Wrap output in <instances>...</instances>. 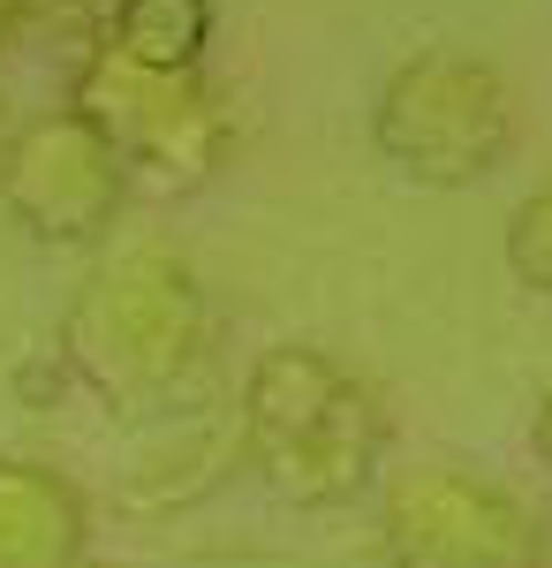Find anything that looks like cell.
Listing matches in <instances>:
<instances>
[{
	"instance_id": "1",
	"label": "cell",
	"mask_w": 552,
	"mask_h": 568,
	"mask_svg": "<svg viewBox=\"0 0 552 568\" xmlns=\"http://www.w3.org/2000/svg\"><path fill=\"white\" fill-rule=\"evenodd\" d=\"M61 364L114 425L174 417L213 372L205 281L160 243L99 258L61 311Z\"/></svg>"
},
{
	"instance_id": "2",
	"label": "cell",
	"mask_w": 552,
	"mask_h": 568,
	"mask_svg": "<svg viewBox=\"0 0 552 568\" xmlns=\"http://www.w3.org/2000/svg\"><path fill=\"white\" fill-rule=\"evenodd\" d=\"M386 394L348 372L334 349L310 342H273L257 349L235 409V447L251 463L265 493H280L288 508H356L386 478Z\"/></svg>"
},
{
	"instance_id": "3",
	"label": "cell",
	"mask_w": 552,
	"mask_h": 568,
	"mask_svg": "<svg viewBox=\"0 0 552 568\" xmlns=\"http://www.w3.org/2000/svg\"><path fill=\"white\" fill-rule=\"evenodd\" d=\"M371 144L401 182L477 190L514 152V84L469 45H425L386 69L371 99Z\"/></svg>"
},
{
	"instance_id": "4",
	"label": "cell",
	"mask_w": 552,
	"mask_h": 568,
	"mask_svg": "<svg viewBox=\"0 0 552 568\" xmlns=\"http://www.w3.org/2000/svg\"><path fill=\"white\" fill-rule=\"evenodd\" d=\"M69 106L114 144V160L129 168V190H167V197L197 190L235 152V106L205 69L160 77V69H136L122 53L91 45L76 61Z\"/></svg>"
},
{
	"instance_id": "5",
	"label": "cell",
	"mask_w": 552,
	"mask_h": 568,
	"mask_svg": "<svg viewBox=\"0 0 552 568\" xmlns=\"http://www.w3.org/2000/svg\"><path fill=\"white\" fill-rule=\"evenodd\" d=\"M386 568H552L545 516L469 463H409L379 478Z\"/></svg>"
},
{
	"instance_id": "6",
	"label": "cell",
	"mask_w": 552,
	"mask_h": 568,
	"mask_svg": "<svg viewBox=\"0 0 552 568\" xmlns=\"http://www.w3.org/2000/svg\"><path fill=\"white\" fill-rule=\"evenodd\" d=\"M129 197H136L129 168L76 106H53L39 122H23L0 152V205L39 243H99L122 220Z\"/></svg>"
},
{
	"instance_id": "7",
	"label": "cell",
	"mask_w": 552,
	"mask_h": 568,
	"mask_svg": "<svg viewBox=\"0 0 552 568\" xmlns=\"http://www.w3.org/2000/svg\"><path fill=\"white\" fill-rule=\"evenodd\" d=\"M0 568H99L84 485L39 455H0Z\"/></svg>"
},
{
	"instance_id": "8",
	"label": "cell",
	"mask_w": 552,
	"mask_h": 568,
	"mask_svg": "<svg viewBox=\"0 0 552 568\" xmlns=\"http://www.w3.org/2000/svg\"><path fill=\"white\" fill-rule=\"evenodd\" d=\"M91 45L122 53V61H136V69H160V77L205 69V45H213V0H114Z\"/></svg>"
},
{
	"instance_id": "9",
	"label": "cell",
	"mask_w": 552,
	"mask_h": 568,
	"mask_svg": "<svg viewBox=\"0 0 552 568\" xmlns=\"http://www.w3.org/2000/svg\"><path fill=\"white\" fill-rule=\"evenodd\" d=\"M500 251H508V273L530 288V296H552V182H545V190H530V197L508 213Z\"/></svg>"
},
{
	"instance_id": "10",
	"label": "cell",
	"mask_w": 552,
	"mask_h": 568,
	"mask_svg": "<svg viewBox=\"0 0 552 568\" xmlns=\"http://www.w3.org/2000/svg\"><path fill=\"white\" fill-rule=\"evenodd\" d=\"M530 455H538V470L552 478V387L538 394V409H530Z\"/></svg>"
},
{
	"instance_id": "11",
	"label": "cell",
	"mask_w": 552,
	"mask_h": 568,
	"mask_svg": "<svg viewBox=\"0 0 552 568\" xmlns=\"http://www.w3.org/2000/svg\"><path fill=\"white\" fill-rule=\"evenodd\" d=\"M23 23H31V0H0V53L23 39Z\"/></svg>"
}]
</instances>
